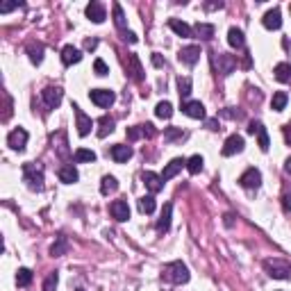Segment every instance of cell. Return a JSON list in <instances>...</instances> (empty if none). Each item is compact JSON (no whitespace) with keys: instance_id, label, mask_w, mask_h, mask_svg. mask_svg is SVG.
<instances>
[{"instance_id":"cell-1","label":"cell","mask_w":291,"mask_h":291,"mask_svg":"<svg viewBox=\"0 0 291 291\" xmlns=\"http://www.w3.org/2000/svg\"><path fill=\"white\" fill-rule=\"evenodd\" d=\"M162 278L166 280V282H171V285H184V282H189L191 275H189V268L184 266L182 261H171V264L164 266Z\"/></svg>"},{"instance_id":"cell-2","label":"cell","mask_w":291,"mask_h":291,"mask_svg":"<svg viewBox=\"0 0 291 291\" xmlns=\"http://www.w3.org/2000/svg\"><path fill=\"white\" fill-rule=\"evenodd\" d=\"M23 182L32 191H41L43 189V168L39 164H34V162L23 164Z\"/></svg>"},{"instance_id":"cell-3","label":"cell","mask_w":291,"mask_h":291,"mask_svg":"<svg viewBox=\"0 0 291 291\" xmlns=\"http://www.w3.org/2000/svg\"><path fill=\"white\" fill-rule=\"evenodd\" d=\"M264 271L273 280H289L291 278V261L287 259H264Z\"/></svg>"},{"instance_id":"cell-4","label":"cell","mask_w":291,"mask_h":291,"mask_svg":"<svg viewBox=\"0 0 291 291\" xmlns=\"http://www.w3.org/2000/svg\"><path fill=\"white\" fill-rule=\"evenodd\" d=\"M73 112H75V128H77V134L80 137H87L91 132V128H94V121L87 116V114L82 112V109L77 107V105H73Z\"/></svg>"},{"instance_id":"cell-5","label":"cell","mask_w":291,"mask_h":291,"mask_svg":"<svg viewBox=\"0 0 291 291\" xmlns=\"http://www.w3.org/2000/svg\"><path fill=\"white\" fill-rule=\"evenodd\" d=\"M25 143H28V132L23 130V128H16V130H12L9 134H7V146L12 150H25Z\"/></svg>"},{"instance_id":"cell-6","label":"cell","mask_w":291,"mask_h":291,"mask_svg":"<svg viewBox=\"0 0 291 291\" xmlns=\"http://www.w3.org/2000/svg\"><path fill=\"white\" fill-rule=\"evenodd\" d=\"M89 98H91L94 105H98V107H109V105L116 100V94L109 91V89H94L89 94Z\"/></svg>"},{"instance_id":"cell-7","label":"cell","mask_w":291,"mask_h":291,"mask_svg":"<svg viewBox=\"0 0 291 291\" xmlns=\"http://www.w3.org/2000/svg\"><path fill=\"white\" fill-rule=\"evenodd\" d=\"M125 71H128V75H130L134 82H141V80H143L141 62H139V57L134 53L128 55V60H125Z\"/></svg>"},{"instance_id":"cell-8","label":"cell","mask_w":291,"mask_h":291,"mask_svg":"<svg viewBox=\"0 0 291 291\" xmlns=\"http://www.w3.org/2000/svg\"><path fill=\"white\" fill-rule=\"evenodd\" d=\"M141 180H143V184H146V189H148L150 194H160V191L164 189V180H162V175H157V173H153V171H143Z\"/></svg>"},{"instance_id":"cell-9","label":"cell","mask_w":291,"mask_h":291,"mask_svg":"<svg viewBox=\"0 0 291 291\" xmlns=\"http://www.w3.org/2000/svg\"><path fill=\"white\" fill-rule=\"evenodd\" d=\"M244 150V137H239V134H232V137L226 139V143H223V157H232V155H237Z\"/></svg>"},{"instance_id":"cell-10","label":"cell","mask_w":291,"mask_h":291,"mask_svg":"<svg viewBox=\"0 0 291 291\" xmlns=\"http://www.w3.org/2000/svg\"><path fill=\"white\" fill-rule=\"evenodd\" d=\"M41 98H43V102H46L48 109L60 107V102H62V89H60V87H46V89L41 91Z\"/></svg>"},{"instance_id":"cell-11","label":"cell","mask_w":291,"mask_h":291,"mask_svg":"<svg viewBox=\"0 0 291 291\" xmlns=\"http://www.w3.org/2000/svg\"><path fill=\"white\" fill-rule=\"evenodd\" d=\"M239 184L244 187V189H259L261 184V173L257 168H248V171L239 178Z\"/></svg>"},{"instance_id":"cell-12","label":"cell","mask_w":291,"mask_h":291,"mask_svg":"<svg viewBox=\"0 0 291 291\" xmlns=\"http://www.w3.org/2000/svg\"><path fill=\"white\" fill-rule=\"evenodd\" d=\"M248 134H257V141H259V148L266 153L268 150V132L266 128L259 123V121H253V123L248 125Z\"/></svg>"},{"instance_id":"cell-13","label":"cell","mask_w":291,"mask_h":291,"mask_svg":"<svg viewBox=\"0 0 291 291\" xmlns=\"http://www.w3.org/2000/svg\"><path fill=\"white\" fill-rule=\"evenodd\" d=\"M261 23H264L266 30H280V28H282V14H280L278 7L268 9V12L264 14V18H261Z\"/></svg>"},{"instance_id":"cell-14","label":"cell","mask_w":291,"mask_h":291,"mask_svg":"<svg viewBox=\"0 0 291 291\" xmlns=\"http://www.w3.org/2000/svg\"><path fill=\"white\" fill-rule=\"evenodd\" d=\"M214 62H219V73L221 75H230V73L234 71V66H237V60H234L232 55H226V53L214 55Z\"/></svg>"},{"instance_id":"cell-15","label":"cell","mask_w":291,"mask_h":291,"mask_svg":"<svg viewBox=\"0 0 291 291\" xmlns=\"http://www.w3.org/2000/svg\"><path fill=\"white\" fill-rule=\"evenodd\" d=\"M109 214L116 221H128L130 219V205H128V200H114L109 205Z\"/></svg>"},{"instance_id":"cell-16","label":"cell","mask_w":291,"mask_h":291,"mask_svg":"<svg viewBox=\"0 0 291 291\" xmlns=\"http://www.w3.org/2000/svg\"><path fill=\"white\" fill-rule=\"evenodd\" d=\"M182 112L189 119H205V105L200 100H187L182 102Z\"/></svg>"},{"instance_id":"cell-17","label":"cell","mask_w":291,"mask_h":291,"mask_svg":"<svg viewBox=\"0 0 291 291\" xmlns=\"http://www.w3.org/2000/svg\"><path fill=\"white\" fill-rule=\"evenodd\" d=\"M87 18L94 21V23H102V21L107 18L105 5H102V2H89V5H87Z\"/></svg>"},{"instance_id":"cell-18","label":"cell","mask_w":291,"mask_h":291,"mask_svg":"<svg viewBox=\"0 0 291 291\" xmlns=\"http://www.w3.org/2000/svg\"><path fill=\"white\" fill-rule=\"evenodd\" d=\"M178 57H180V62H182V64L194 66L198 60H200V48H198V46H187V48H182V50H180Z\"/></svg>"},{"instance_id":"cell-19","label":"cell","mask_w":291,"mask_h":291,"mask_svg":"<svg viewBox=\"0 0 291 291\" xmlns=\"http://www.w3.org/2000/svg\"><path fill=\"white\" fill-rule=\"evenodd\" d=\"M182 166H187V160H182V157H175V160H171L166 164V168H164V173H162V180L166 182V180L175 178V175L182 171Z\"/></svg>"},{"instance_id":"cell-20","label":"cell","mask_w":291,"mask_h":291,"mask_svg":"<svg viewBox=\"0 0 291 291\" xmlns=\"http://www.w3.org/2000/svg\"><path fill=\"white\" fill-rule=\"evenodd\" d=\"M80 60H82V53H80L75 46H64L62 48V62H64V66H73V64H77Z\"/></svg>"},{"instance_id":"cell-21","label":"cell","mask_w":291,"mask_h":291,"mask_svg":"<svg viewBox=\"0 0 291 291\" xmlns=\"http://www.w3.org/2000/svg\"><path fill=\"white\" fill-rule=\"evenodd\" d=\"M109 155H112V160H114V162L123 164V162H128V160L132 157V148H130V146H123V143H116V146H112Z\"/></svg>"},{"instance_id":"cell-22","label":"cell","mask_w":291,"mask_h":291,"mask_svg":"<svg viewBox=\"0 0 291 291\" xmlns=\"http://www.w3.org/2000/svg\"><path fill=\"white\" fill-rule=\"evenodd\" d=\"M171 212H173V205L171 202H166L164 205V209H162L160 219H157V232H168V227H171Z\"/></svg>"},{"instance_id":"cell-23","label":"cell","mask_w":291,"mask_h":291,"mask_svg":"<svg viewBox=\"0 0 291 291\" xmlns=\"http://www.w3.org/2000/svg\"><path fill=\"white\" fill-rule=\"evenodd\" d=\"M28 55H30L32 64H41V62H43V43L30 41V43H28Z\"/></svg>"},{"instance_id":"cell-24","label":"cell","mask_w":291,"mask_h":291,"mask_svg":"<svg viewBox=\"0 0 291 291\" xmlns=\"http://www.w3.org/2000/svg\"><path fill=\"white\" fill-rule=\"evenodd\" d=\"M57 175H60V180H62V182H66V184H73V182H77V180H80V175H77V168L73 166V164H68V166H62Z\"/></svg>"},{"instance_id":"cell-25","label":"cell","mask_w":291,"mask_h":291,"mask_svg":"<svg viewBox=\"0 0 291 291\" xmlns=\"http://www.w3.org/2000/svg\"><path fill=\"white\" fill-rule=\"evenodd\" d=\"M168 28H171L175 34H180V36H191V34H194V30H191L184 21H180V18H171V21H168Z\"/></svg>"},{"instance_id":"cell-26","label":"cell","mask_w":291,"mask_h":291,"mask_svg":"<svg viewBox=\"0 0 291 291\" xmlns=\"http://www.w3.org/2000/svg\"><path fill=\"white\" fill-rule=\"evenodd\" d=\"M114 132V119H109V116H100L98 119V137L105 139L107 134H112Z\"/></svg>"},{"instance_id":"cell-27","label":"cell","mask_w":291,"mask_h":291,"mask_svg":"<svg viewBox=\"0 0 291 291\" xmlns=\"http://www.w3.org/2000/svg\"><path fill=\"white\" fill-rule=\"evenodd\" d=\"M227 43H230L232 48H244V43H246L244 32L239 30V28H230V32H227Z\"/></svg>"},{"instance_id":"cell-28","label":"cell","mask_w":291,"mask_h":291,"mask_svg":"<svg viewBox=\"0 0 291 291\" xmlns=\"http://www.w3.org/2000/svg\"><path fill=\"white\" fill-rule=\"evenodd\" d=\"M275 80H278V82H291V64L289 62H282V64L275 66Z\"/></svg>"},{"instance_id":"cell-29","label":"cell","mask_w":291,"mask_h":291,"mask_svg":"<svg viewBox=\"0 0 291 291\" xmlns=\"http://www.w3.org/2000/svg\"><path fill=\"white\" fill-rule=\"evenodd\" d=\"M66 250H68V241H66L64 234H60L57 241L50 246V255H53V257H62V255H66Z\"/></svg>"},{"instance_id":"cell-30","label":"cell","mask_w":291,"mask_h":291,"mask_svg":"<svg viewBox=\"0 0 291 291\" xmlns=\"http://www.w3.org/2000/svg\"><path fill=\"white\" fill-rule=\"evenodd\" d=\"M119 189V182H116V178L114 175H105L100 182V194L102 196H109V194H114V191Z\"/></svg>"},{"instance_id":"cell-31","label":"cell","mask_w":291,"mask_h":291,"mask_svg":"<svg viewBox=\"0 0 291 291\" xmlns=\"http://www.w3.org/2000/svg\"><path fill=\"white\" fill-rule=\"evenodd\" d=\"M196 34L200 36V39H205V41H209L212 36H214V25H209V23H196Z\"/></svg>"},{"instance_id":"cell-32","label":"cell","mask_w":291,"mask_h":291,"mask_svg":"<svg viewBox=\"0 0 291 291\" xmlns=\"http://www.w3.org/2000/svg\"><path fill=\"white\" fill-rule=\"evenodd\" d=\"M155 114H157L160 119H171V116H173V105H171L168 100L157 102V107H155Z\"/></svg>"},{"instance_id":"cell-33","label":"cell","mask_w":291,"mask_h":291,"mask_svg":"<svg viewBox=\"0 0 291 291\" xmlns=\"http://www.w3.org/2000/svg\"><path fill=\"white\" fill-rule=\"evenodd\" d=\"M73 160H75L77 164H84V162H96V153H94V150H87V148H80V150H75Z\"/></svg>"},{"instance_id":"cell-34","label":"cell","mask_w":291,"mask_h":291,"mask_svg":"<svg viewBox=\"0 0 291 291\" xmlns=\"http://www.w3.org/2000/svg\"><path fill=\"white\" fill-rule=\"evenodd\" d=\"M32 278H34V275H32L30 268H18L16 271V285L18 287H28L32 282Z\"/></svg>"},{"instance_id":"cell-35","label":"cell","mask_w":291,"mask_h":291,"mask_svg":"<svg viewBox=\"0 0 291 291\" xmlns=\"http://www.w3.org/2000/svg\"><path fill=\"white\" fill-rule=\"evenodd\" d=\"M114 23H116V28H119L123 34L128 32L125 30V14H123V9H121L119 2H114Z\"/></svg>"},{"instance_id":"cell-36","label":"cell","mask_w":291,"mask_h":291,"mask_svg":"<svg viewBox=\"0 0 291 291\" xmlns=\"http://www.w3.org/2000/svg\"><path fill=\"white\" fill-rule=\"evenodd\" d=\"M155 207H157V205H155L153 196H143L141 200H139V212H141V214H153Z\"/></svg>"},{"instance_id":"cell-37","label":"cell","mask_w":291,"mask_h":291,"mask_svg":"<svg viewBox=\"0 0 291 291\" xmlns=\"http://www.w3.org/2000/svg\"><path fill=\"white\" fill-rule=\"evenodd\" d=\"M287 100H289V96H287L285 91H278V94H273V100H271V105H273L275 112H282V109L287 107Z\"/></svg>"},{"instance_id":"cell-38","label":"cell","mask_w":291,"mask_h":291,"mask_svg":"<svg viewBox=\"0 0 291 291\" xmlns=\"http://www.w3.org/2000/svg\"><path fill=\"white\" fill-rule=\"evenodd\" d=\"M202 164H205V162H202L200 155H194V157H189V160H187V168H189L191 175L200 173V171H202Z\"/></svg>"},{"instance_id":"cell-39","label":"cell","mask_w":291,"mask_h":291,"mask_svg":"<svg viewBox=\"0 0 291 291\" xmlns=\"http://www.w3.org/2000/svg\"><path fill=\"white\" fill-rule=\"evenodd\" d=\"M178 94H180V98H187L191 94V77H187V75L178 77Z\"/></svg>"},{"instance_id":"cell-40","label":"cell","mask_w":291,"mask_h":291,"mask_svg":"<svg viewBox=\"0 0 291 291\" xmlns=\"http://www.w3.org/2000/svg\"><path fill=\"white\" fill-rule=\"evenodd\" d=\"M57 282H60V275H57V271H53L43 282V291H57Z\"/></svg>"},{"instance_id":"cell-41","label":"cell","mask_w":291,"mask_h":291,"mask_svg":"<svg viewBox=\"0 0 291 291\" xmlns=\"http://www.w3.org/2000/svg\"><path fill=\"white\" fill-rule=\"evenodd\" d=\"M182 137H184L182 128H168V130L164 132V139H166V141H175V139H182Z\"/></svg>"},{"instance_id":"cell-42","label":"cell","mask_w":291,"mask_h":291,"mask_svg":"<svg viewBox=\"0 0 291 291\" xmlns=\"http://www.w3.org/2000/svg\"><path fill=\"white\" fill-rule=\"evenodd\" d=\"M94 71H96V75H107L109 68H107V64H105L102 60H96L94 62Z\"/></svg>"},{"instance_id":"cell-43","label":"cell","mask_w":291,"mask_h":291,"mask_svg":"<svg viewBox=\"0 0 291 291\" xmlns=\"http://www.w3.org/2000/svg\"><path fill=\"white\" fill-rule=\"evenodd\" d=\"M139 128H141V137H155V134H157V130H155V125L153 123H143V125H139Z\"/></svg>"},{"instance_id":"cell-44","label":"cell","mask_w":291,"mask_h":291,"mask_svg":"<svg viewBox=\"0 0 291 291\" xmlns=\"http://www.w3.org/2000/svg\"><path fill=\"white\" fill-rule=\"evenodd\" d=\"M282 209H285L287 214H291V191L282 194Z\"/></svg>"},{"instance_id":"cell-45","label":"cell","mask_w":291,"mask_h":291,"mask_svg":"<svg viewBox=\"0 0 291 291\" xmlns=\"http://www.w3.org/2000/svg\"><path fill=\"white\" fill-rule=\"evenodd\" d=\"M139 137H141V128H139V125H134V128H128V139H130V141H137Z\"/></svg>"},{"instance_id":"cell-46","label":"cell","mask_w":291,"mask_h":291,"mask_svg":"<svg viewBox=\"0 0 291 291\" xmlns=\"http://www.w3.org/2000/svg\"><path fill=\"white\" fill-rule=\"evenodd\" d=\"M16 7H21V2H2L0 5V14H7V12H14Z\"/></svg>"},{"instance_id":"cell-47","label":"cell","mask_w":291,"mask_h":291,"mask_svg":"<svg viewBox=\"0 0 291 291\" xmlns=\"http://www.w3.org/2000/svg\"><path fill=\"white\" fill-rule=\"evenodd\" d=\"M282 132H285V141L291 146V123H287L285 128H282Z\"/></svg>"},{"instance_id":"cell-48","label":"cell","mask_w":291,"mask_h":291,"mask_svg":"<svg viewBox=\"0 0 291 291\" xmlns=\"http://www.w3.org/2000/svg\"><path fill=\"white\" fill-rule=\"evenodd\" d=\"M123 39H125V41H130V43H137V41H139L137 34H134V32H130V30H128V32L123 34Z\"/></svg>"},{"instance_id":"cell-49","label":"cell","mask_w":291,"mask_h":291,"mask_svg":"<svg viewBox=\"0 0 291 291\" xmlns=\"http://www.w3.org/2000/svg\"><path fill=\"white\" fill-rule=\"evenodd\" d=\"M96 46H98V39H87V41H84V48H87V50H96Z\"/></svg>"},{"instance_id":"cell-50","label":"cell","mask_w":291,"mask_h":291,"mask_svg":"<svg viewBox=\"0 0 291 291\" xmlns=\"http://www.w3.org/2000/svg\"><path fill=\"white\" fill-rule=\"evenodd\" d=\"M153 64H155V66H157V68H162V66H164V60H162V55L153 53Z\"/></svg>"},{"instance_id":"cell-51","label":"cell","mask_w":291,"mask_h":291,"mask_svg":"<svg viewBox=\"0 0 291 291\" xmlns=\"http://www.w3.org/2000/svg\"><path fill=\"white\" fill-rule=\"evenodd\" d=\"M223 2H205V9H221Z\"/></svg>"},{"instance_id":"cell-52","label":"cell","mask_w":291,"mask_h":291,"mask_svg":"<svg viewBox=\"0 0 291 291\" xmlns=\"http://www.w3.org/2000/svg\"><path fill=\"white\" fill-rule=\"evenodd\" d=\"M207 128H209V130H221V128H219V123H216L214 119H209V121H207Z\"/></svg>"},{"instance_id":"cell-53","label":"cell","mask_w":291,"mask_h":291,"mask_svg":"<svg viewBox=\"0 0 291 291\" xmlns=\"http://www.w3.org/2000/svg\"><path fill=\"white\" fill-rule=\"evenodd\" d=\"M232 223H234V221H232V214H226V226L232 227Z\"/></svg>"},{"instance_id":"cell-54","label":"cell","mask_w":291,"mask_h":291,"mask_svg":"<svg viewBox=\"0 0 291 291\" xmlns=\"http://www.w3.org/2000/svg\"><path fill=\"white\" fill-rule=\"evenodd\" d=\"M285 171H287V173H289V175H291V157H289V160L285 162Z\"/></svg>"},{"instance_id":"cell-55","label":"cell","mask_w":291,"mask_h":291,"mask_svg":"<svg viewBox=\"0 0 291 291\" xmlns=\"http://www.w3.org/2000/svg\"><path fill=\"white\" fill-rule=\"evenodd\" d=\"M77 291H84V289H77Z\"/></svg>"}]
</instances>
